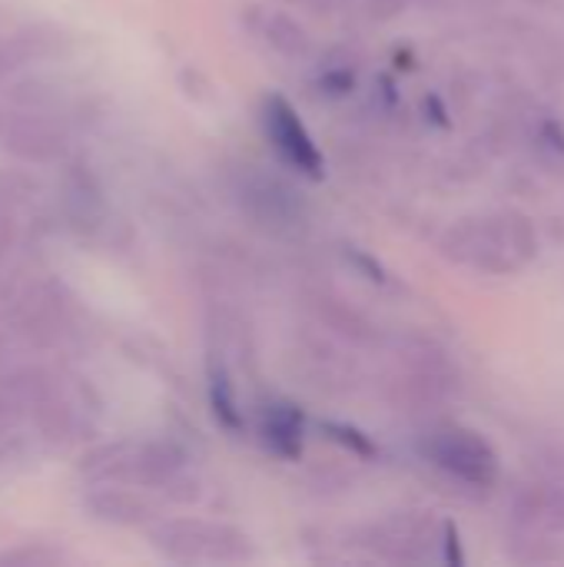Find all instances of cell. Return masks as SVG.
Returning a JSON list of instances; mask_svg holds the SVG:
<instances>
[{
  "instance_id": "3",
  "label": "cell",
  "mask_w": 564,
  "mask_h": 567,
  "mask_svg": "<svg viewBox=\"0 0 564 567\" xmlns=\"http://www.w3.org/2000/svg\"><path fill=\"white\" fill-rule=\"evenodd\" d=\"M7 326L33 349H53L66 332V292L53 279L23 286L7 306Z\"/></svg>"
},
{
  "instance_id": "12",
  "label": "cell",
  "mask_w": 564,
  "mask_h": 567,
  "mask_svg": "<svg viewBox=\"0 0 564 567\" xmlns=\"http://www.w3.org/2000/svg\"><path fill=\"white\" fill-rule=\"evenodd\" d=\"M10 103L20 106V110H37V113H53L60 106V93L50 80L43 76H17L10 80V90H7Z\"/></svg>"
},
{
  "instance_id": "21",
  "label": "cell",
  "mask_w": 564,
  "mask_h": 567,
  "mask_svg": "<svg viewBox=\"0 0 564 567\" xmlns=\"http://www.w3.org/2000/svg\"><path fill=\"white\" fill-rule=\"evenodd\" d=\"M13 329L10 326H0V365H7L10 362V346H13Z\"/></svg>"
},
{
  "instance_id": "5",
  "label": "cell",
  "mask_w": 564,
  "mask_h": 567,
  "mask_svg": "<svg viewBox=\"0 0 564 567\" xmlns=\"http://www.w3.org/2000/svg\"><path fill=\"white\" fill-rule=\"evenodd\" d=\"M60 206H63V219L76 233H96L100 229L103 213H106L103 189L83 163L66 166V173L60 179Z\"/></svg>"
},
{
  "instance_id": "15",
  "label": "cell",
  "mask_w": 564,
  "mask_h": 567,
  "mask_svg": "<svg viewBox=\"0 0 564 567\" xmlns=\"http://www.w3.org/2000/svg\"><path fill=\"white\" fill-rule=\"evenodd\" d=\"M30 452V435L20 432V422H0V468H17Z\"/></svg>"
},
{
  "instance_id": "7",
  "label": "cell",
  "mask_w": 564,
  "mask_h": 567,
  "mask_svg": "<svg viewBox=\"0 0 564 567\" xmlns=\"http://www.w3.org/2000/svg\"><path fill=\"white\" fill-rule=\"evenodd\" d=\"M30 422H33V432L53 445V449H63L70 445L83 422H80V409L73 405V399L63 392V385H53L47 395H40L33 405H30Z\"/></svg>"
},
{
  "instance_id": "4",
  "label": "cell",
  "mask_w": 564,
  "mask_h": 567,
  "mask_svg": "<svg viewBox=\"0 0 564 567\" xmlns=\"http://www.w3.org/2000/svg\"><path fill=\"white\" fill-rule=\"evenodd\" d=\"M259 123L283 163H289L296 173H302L309 179H322L326 159L312 140V133L306 130V123L299 120V113L293 110V103L286 96H279V93L266 96L263 110H259Z\"/></svg>"
},
{
  "instance_id": "19",
  "label": "cell",
  "mask_w": 564,
  "mask_h": 567,
  "mask_svg": "<svg viewBox=\"0 0 564 567\" xmlns=\"http://www.w3.org/2000/svg\"><path fill=\"white\" fill-rule=\"evenodd\" d=\"M17 66H23V60H20V53L13 50V43L7 37V40H0V83L13 80Z\"/></svg>"
},
{
  "instance_id": "6",
  "label": "cell",
  "mask_w": 564,
  "mask_h": 567,
  "mask_svg": "<svg viewBox=\"0 0 564 567\" xmlns=\"http://www.w3.org/2000/svg\"><path fill=\"white\" fill-rule=\"evenodd\" d=\"M83 512H86V518H93L100 525H113V528L146 525L156 515L146 498H140L136 492H130L123 485H90V492L83 495Z\"/></svg>"
},
{
  "instance_id": "2",
  "label": "cell",
  "mask_w": 564,
  "mask_h": 567,
  "mask_svg": "<svg viewBox=\"0 0 564 567\" xmlns=\"http://www.w3.org/2000/svg\"><path fill=\"white\" fill-rule=\"evenodd\" d=\"M150 545L170 561H239L246 558V538L233 528L209 522H160L150 528Z\"/></svg>"
},
{
  "instance_id": "10",
  "label": "cell",
  "mask_w": 564,
  "mask_h": 567,
  "mask_svg": "<svg viewBox=\"0 0 564 567\" xmlns=\"http://www.w3.org/2000/svg\"><path fill=\"white\" fill-rule=\"evenodd\" d=\"M13 50L20 53L23 63H33V60H57L70 50V40L60 27L53 23H27L20 30H13L10 37Z\"/></svg>"
},
{
  "instance_id": "17",
  "label": "cell",
  "mask_w": 564,
  "mask_h": 567,
  "mask_svg": "<svg viewBox=\"0 0 564 567\" xmlns=\"http://www.w3.org/2000/svg\"><path fill=\"white\" fill-rule=\"evenodd\" d=\"M27 415V402L17 395V389L0 375V422H20Z\"/></svg>"
},
{
  "instance_id": "18",
  "label": "cell",
  "mask_w": 564,
  "mask_h": 567,
  "mask_svg": "<svg viewBox=\"0 0 564 567\" xmlns=\"http://www.w3.org/2000/svg\"><path fill=\"white\" fill-rule=\"evenodd\" d=\"M13 243H17V206L0 199V262L10 256Z\"/></svg>"
},
{
  "instance_id": "11",
  "label": "cell",
  "mask_w": 564,
  "mask_h": 567,
  "mask_svg": "<svg viewBox=\"0 0 564 567\" xmlns=\"http://www.w3.org/2000/svg\"><path fill=\"white\" fill-rule=\"evenodd\" d=\"M209 409L213 419L226 429V432H239L243 429V412L236 402V389L229 372L219 362H209Z\"/></svg>"
},
{
  "instance_id": "20",
  "label": "cell",
  "mask_w": 564,
  "mask_h": 567,
  "mask_svg": "<svg viewBox=\"0 0 564 567\" xmlns=\"http://www.w3.org/2000/svg\"><path fill=\"white\" fill-rule=\"evenodd\" d=\"M445 561H462V548H459V528L445 525Z\"/></svg>"
},
{
  "instance_id": "16",
  "label": "cell",
  "mask_w": 564,
  "mask_h": 567,
  "mask_svg": "<svg viewBox=\"0 0 564 567\" xmlns=\"http://www.w3.org/2000/svg\"><path fill=\"white\" fill-rule=\"evenodd\" d=\"M322 432H326L332 442H339L342 449H349L352 455H359V458H376V445H372L359 429H352V425H339V422H326V425H322Z\"/></svg>"
},
{
  "instance_id": "8",
  "label": "cell",
  "mask_w": 564,
  "mask_h": 567,
  "mask_svg": "<svg viewBox=\"0 0 564 567\" xmlns=\"http://www.w3.org/2000/svg\"><path fill=\"white\" fill-rule=\"evenodd\" d=\"M136 442H110L90 449L80 458V478L86 485H123L136 478Z\"/></svg>"
},
{
  "instance_id": "9",
  "label": "cell",
  "mask_w": 564,
  "mask_h": 567,
  "mask_svg": "<svg viewBox=\"0 0 564 567\" xmlns=\"http://www.w3.org/2000/svg\"><path fill=\"white\" fill-rule=\"evenodd\" d=\"M259 435L266 449L279 458H299L302 455V412L293 402H269L263 409Z\"/></svg>"
},
{
  "instance_id": "14",
  "label": "cell",
  "mask_w": 564,
  "mask_h": 567,
  "mask_svg": "<svg viewBox=\"0 0 564 567\" xmlns=\"http://www.w3.org/2000/svg\"><path fill=\"white\" fill-rule=\"evenodd\" d=\"M40 196V186L33 176H27L23 169H3L0 173V199H7L10 206H30Z\"/></svg>"
},
{
  "instance_id": "13",
  "label": "cell",
  "mask_w": 564,
  "mask_h": 567,
  "mask_svg": "<svg viewBox=\"0 0 564 567\" xmlns=\"http://www.w3.org/2000/svg\"><path fill=\"white\" fill-rule=\"evenodd\" d=\"M70 555L63 548H57L53 542H27L20 548L0 551V565L3 567H57L66 565Z\"/></svg>"
},
{
  "instance_id": "1",
  "label": "cell",
  "mask_w": 564,
  "mask_h": 567,
  "mask_svg": "<svg viewBox=\"0 0 564 567\" xmlns=\"http://www.w3.org/2000/svg\"><path fill=\"white\" fill-rule=\"evenodd\" d=\"M419 452L439 468L445 472L449 478L462 482V485H472V488H492L499 482V455L495 449L472 429H462V425H442V429H432Z\"/></svg>"
}]
</instances>
